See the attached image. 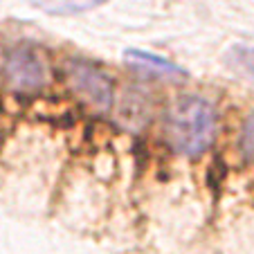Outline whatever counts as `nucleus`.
<instances>
[{
	"mask_svg": "<svg viewBox=\"0 0 254 254\" xmlns=\"http://www.w3.org/2000/svg\"><path fill=\"white\" fill-rule=\"evenodd\" d=\"M216 137V111L200 97L180 99L167 117V139L178 153L200 155Z\"/></svg>",
	"mask_w": 254,
	"mask_h": 254,
	"instance_id": "nucleus-1",
	"label": "nucleus"
},
{
	"mask_svg": "<svg viewBox=\"0 0 254 254\" xmlns=\"http://www.w3.org/2000/svg\"><path fill=\"white\" fill-rule=\"evenodd\" d=\"M5 77L11 88L18 92H34L41 90L48 81V70H45L43 59L39 52L27 45L14 48L5 59Z\"/></svg>",
	"mask_w": 254,
	"mask_h": 254,
	"instance_id": "nucleus-2",
	"label": "nucleus"
},
{
	"mask_svg": "<svg viewBox=\"0 0 254 254\" xmlns=\"http://www.w3.org/2000/svg\"><path fill=\"white\" fill-rule=\"evenodd\" d=\"M70 81L88 101H92L99 108L111 106L113 101V86L106 79L104 72H99L95 65L83 61H74L70 65Z\"/></svg>",
	"mask_w": 254,
	"mask_h": 254,
	"instance_id": "nucleus-3",
	"label": "nucleus"
},
{
	"mask_svg": "<svg viewBox=\"0 0 254 254\" xmlns=\"http://www.w3.org/2000/svg\"><path fill=\"white\" fill-rule=\"evenodd\" d=\"M124 57L128 65L139 67V70L155 74V77H180V74H185V70L180 65H176V63L167 61V59L153 57V54L139 52V50H126Z\"/></svg>",
	"mask_w": 254,
	"mask_h": 254,
	"instance_id": "nucleus-4",
	"label": "nucleus"
},
{
	"mask_svg": "<svg viewBox=\"0 0 254 254\" xmlns=\"http://www.w3.org/2000/svg\"><path fill=\"white\" fill-rule=\"evenodd\" d=\"M106 0H34V5L48 14H79V11L99 7Z\"/></svg>",
	"mask_w": 254,
	"mask_h": 254,
	"instance_id": "nucleus-5",
	"label": "nucleus"
},
{
	"mask_svg": "<svg viewBox=\"0 0 254 254\" xmlns=\"http://www.w3.org/2000/svg\"><path fill=\"white\" fill-rule=\"evenodd\" d=\"M243 149H245V153L254 160V113L243 124Z\"/></svg>",
	"mask_w": 254,
	"mask_h": 254,
	"instance_id": "nucleus-6",
	"label": "nucleus"
}]
</instances>
